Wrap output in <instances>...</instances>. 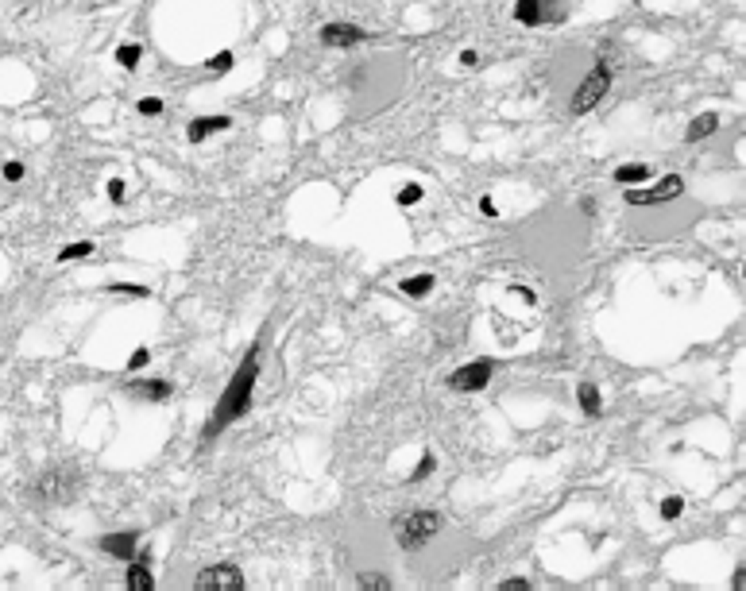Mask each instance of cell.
<instances>
[{
    "label": "cell",
    "instance_id": "obj_1",
    "mask_svg": "<svg viewBox=\"0 0 746 591\" xmlns=\"http://www.w3.org/2000/svg\"><path fill=\"white\" fill-rule=\"evenodd\" d=\"M260 352H263V344L255 341L252 352L240 359V368L232 371V379H228L225 394L217 398L213 413H209L205 429H201V440L221 437V433H225L232 421H240L244 413H248V406H252V394H255V379H260Z\"/></svg>",
    "mask_w": 746,
    "mask_h": 591
},
{
    "label": "cell",
    "instance_id": "obj_2",
    "mask_svg": "<svg viewBox=\"0 0 746 591\" xmlns=\"http://www.w3.org/2000/svg\"><path fill=\"white\" fill-rule=\"evenodd\" d=\"M85 487V472L74 460H51L43 464L24 487V502L35 511H54V506H70Z\"/></svg>",
    "mask_w": 746,
    "mask_h": 591
},
{
    "label": "cell",
    "instance_id": "obj_3",
    "mask_svg": "<svg viewBox=\"0 0 746 591\" xmlns=\"http://www.w3.org/2000/svg\"><path fill=\"white\" fill-rule=\"evenodd\" d=\"M391 533H395L402 553H422L441 533V514L437 511H406L391 522Z\"/></svg>",
    "mask_w": 746,
    "mask_h": 591
},
{
    "label": "cell",
    "instance_id": "obj_4",
    "mask_svg": "<svg viewBox=\"0 0 746 591\" xmlns=\"http://www.w3.org/2000/svg\"><path fill=\"white\" fill-rule=\"evenodd\" d=\"M611 81H615L611 58H600V62H595L592 70L584 74V81L576 85L573 101H568V112H573V117H584V112H592V108L600 105L607 93H611Z\"/></svg>",
    "mask_w": 746,
    "mask_h": 591
},
{
    "label": "cell",
    "instance_id": "obj_5",
    "mask_svg": "<svg viewBox=\"0 0 746 591\" xmlns=\"http://www.w3.org/2000/svg\"><path fill=\"white\" fill-rule=\"evenodd\" d=\"M684 194V178L681 174H666L650 189H627V205H661V201H673Z\"/></svg>",
    "mask_w": 746,
    "mask_h": 591
},
{
    "label": "cell",
    "instance_id": "obj_6",
    "mask_svg": "<svg viewBox=\"0 0 746 591\" xmlns=\"http://www.w3.org/2000/svg\"><path fill=\"white\" fill-rule=\"evenodd\" d=\"M491 371H495L491 359H472V363H464V368L452 371L449 386L452 391H464V394H476V391H484V386L491 383Z\"/></svg>",
    "mask_w": 746,
    "mask_h": 591
},
{
    "label": "cell",
    "instance_id": "obj_7",
    "mask_svg": "<svg viewBox=\"0 0 746 591\" xmlns=\"http://www.w3.org/2000/svg\"><path fill=\"white\" fill-rule=\"evenodd\" d=\"M565 16L557 0H514V19L526 27H541V24H553V19Z\"/></svg>",
    "mask_w": 746,
    "mask_h": 591
},
{
    "label": "cell",
    "instance_id": "obj_8",
    "mask_svg": "<svg viewBox=\"0 0 746 591\" xmlns=\"http://www.w3.org/2000/svg\"><path fill=\"white\" fill-rule=\"evenodd\" d=\"M194 588H205V591H240L244 588V572L236 565H213V568H201L194 576Z\"/></svg>",
    "mask_w": 746,
    "mask_h": 591
},
{
    "label": "cell",
    "instance_id": "obj_9",
    "mask_svg": "<svg viewBox=\"0 0 746 591\" xmlns=\"http://www.w3.org/2000/svg\"><path fill=\"white\" fill-rule=\"evenodd\" d=\"M317 39H321L325 46H360V43H368V31L364 27H356V24H344V19H333V24H325L321 31H317Z\"/></svg>",
    "mask_w": 746,
    "mask_h": 591
},
{
    "label": "cell",
    "instance_id": "obj_10",
    "mask_svg": "<svg viewBox=\"0 0 746 591\" xmlns=\"http://www.w3.org/2000/svg\"><path fill=\"white\" fill-rule=\"evenodd\" d=\"M124 394L144 398V402H167V398L174 394V383H167V379H128Z\"/></svg>",
    "mask_w": 746,
    "mask_h": 591
},
{
    "label": "cell",
    "instance_id": "obj_11",
    "mask_svg": "<svg viewBox=\"0 0 746 591\" xmlns=\"http://www.w3.org/2000/svg\"><path fill=\"white\" fill-rule=\"evenodd\" d=\"M97 545H101V553L112 556V560H132L135 545H139V529H128V533H105Z\"/></svg>",
    "mask_w": 746,
    "mask_h": 591
},
{
    "label": "cell",
    "instance_id": "obj_12",
    "mask_svg": "<svg viewBox=\"0 0 746 591\" xmlns=\"http://www.w3.org/2000/svg\"><path fill=\"white\" fill-rule=\"evenodd\" d=\"M232 128V117H194L186 124V144H205L209 135H217V132H228Z\"/></svg>",
    "mask_w": 746,
    "mask_h": 591
},
{
    "label": "cell",
    "instance_id": "obj_13",
    "mask_svg": "<svg viewBox=\"0 0 746 591\" xmlns=\"http://www.w3.org/2000/svg\"><path fill=\"white\" fill-rule=\"evenodd\" d=\"M128 588H132V591H151L155 588L151 553H147V549H135V556L128 560Z\"/></svg>",
    "mask_w": 746,
    "mask_h": 591
},
{
    "label": "cell",
    "instance_id": "obj_14",
    "mask_svg": "<svg viewBox=\"0 0 746 591\" xmlns=\"http://www.w3.org/2000/svg\"><path fill=\"white\" fill-rule=\"evenodd\" d=\"M715 128H720V117H715V112H700V117L688 124L684 139H688V144H700V139H708V135L715 132Z\"/></svg>",
    "mask_w": 746,
    "mask_h": 591
},
{
    "label": "cell",
    "instance_id": "obj_15",
    "mask_svg": "<svg viewBox=\"0 0 746 591\" xmlns=\"http://www.w3.org/2000/svg\"><path fill=\"white\" fill-rule=\"evenodd\" d=\"M650 166L646 162H627V166H619L615 171V186H638V182H650Z\"/></svg>",
    "mask_w": 746,
    "mask_h": 591
},
{
    "label": "cell",
    "instance_id": "obj_16",
    "mask_svg": "<svg viewBox=\"0 0 746 591\" xmlns=\"http://www.w3.org/2000/svg\"><path fill=\"white\" fill-rule=\"evenodd\" d=\"M576 398H580V410H584L588 418H600V413H603V402H600V386H595V383H580V391H576Z\"/></svg>",
    "mask_w": 746,
    "mask_h": 591
},
{
    "label": "cell",
    "instance_id": "obj_17",
    "mask_svg": "<svg viewBox=\"0 0 746 591\" xmlns=\"http://www.w3.org/2000/svg\"><path fill=\"white\" fill-rule=\"evenodd\" d=\"M398 290H402L406 298H425L433 290V275H410L398 282Z\"/></svg>",
    "mask_w": 746,
    "mask_h": 591
},
{
    "label": "cell",
    "instance_id": "obj_18",
    "mask_svg": "<svg viewBox=\"0 0 746 591\" xmlns=\"http://www.w3.org/2000/svg\"><path fill=\"white\" fill-rule=\"evenodd\" d=\"M93 251H97V243H93V240H74V243H66V248L58 251V263L85 259V255H93Z\"/></svg>",
    "mask_w": 746,
    "mask_h": 591
},
{
    "label": "cell",
    "instance_id": "obj_19",
    "mask_svg": "<svg viewBox=\"0 0 746 591\" xmlns=\"http://www.w3.org/2000/svg\"><path fill=\"white\" fill-rule=\"evenodd\" d=\"M433 468H437V456H433V452H425V456L418 460V468L410 472V483H422V479H430Z\"/></svg>",
    "mask_w": 746,
    "mask_h": 591
},
{
    "label": "cell",
    "instance_id": "obj_20",
    "mask_svg": "<svg viewBox=\"0 0 746 591\" xmlns=\"http://www.w3.org/2000/svg\"><path fill=\"white\" fill-rule=\"evenodd\" d=\"M139 54H144V46L128 43V46H120V51H117V62L124 66V70H135V62H139Z\"/></svg>",
    "mask_w": 746,
    "mask_h": 591
},
{
    "label": "cell",
    "instance_id": "obj_21",
    "mask_svg": "<svg viewBox=\"0 0 746 591\" xmlns=\"http://www.w3.org/2000/svg\"><path fill=\"white\" fill-rule=\"evenodd\" d=\"M356 583H360V588H371V591H387V588H391V580H387L383 572H360V576H356Z\"/></svg>",
    "mask_w": 746,
    "mask_h": 591
},
{
    "label": "cell",
    "instance_id": "obj_22",
    "mask_svg": "<svg viewBox=\"0 0 746 591\" xmlns=\"http://www.w3.org/2000/svg\"><path fill=\"white\" fill-rule=\"evenodd\" d=\"M205 66L213 74H228L232 70V51H221V54H213V58H205Z\"/></svg>",
    "mask_w": 746,
    "mask_h": 591
},
{
    "label": "cell",
    "instance_id": "obj_23",
    "mask_svg": "<svg viewBox=\"0 0 746 591\" xmlns=\"http://www.w3.org/2000/svg\"><path fill=\"white\" fill-rule=\"evenodd\" d=\"M108 294H128V298H147V286H132V282H108Z\"/></svg>",
    "mask_w": 746,
    "mask_h": 591
},
{
    "label": "cell",
    "instance_id": "obj_24",
    "mask_svg": "<svg viewBox=\"0 0 746 591\" xmlns=\"http://www.w3.org/2000/svg\"><path fill=\"white\" fill-rule=\"evenodd\" d=\"M681 511H684V502H681V495H669L666 502H661V518L666 522H673V518H681Z\"/></svg>",
    "mask_w": 746,
    "mask_h": 591
},
{
    "label": "cell",
    "instance_id": "obj_25",
    "mask_svg": "<svg viewBox=\"0 0 746 591\" xmlns=\"http://www.w3.org/2000/svg\"><path fill=\"white\" fill-rule=\"evenodd\" d=\"M135 108H139V117H159V112H162V101H159V97H144Z\"/></svg>",
    "mask_w": 746,
    "mask_h": 591
},
{
    "label": "cell",
    "instance_id": "obj_26",
    "mask_svg": "<svg viewBox=\"0 0 746 591\" xmlns=\"http://www.w3.org/2000/svg\"><path fill=\"white\" fill-rule=\"evenodd\" d=\"M418 201H422V186H414L410 182V186L398 194V205H418Z\"/></svg>",
    "mask_w": 746,
    "mask_h": 591
},
{
    "label": "cell",
    "instance_id": "obj_27",
    "mask_svg": "<svg viewBox=\"0 0 746 591\" xmlns=\"http://www.w3.org/2000/svg\"><path fill=\"white\" fill-rule=\"evenodd\" d=\"M534 583L530 580H522V576H511V580H503L499 583V591H530Z\"/></svg>",
    "mask_w": 746,
    "mask_h": 591
},
{
    "label": "cell",
    "instance_id": "obj_28",
    "mask_svg": "<svg viewBox=\"0 0 746 591\" xmlns=\"http://www.w3.org/2000/svg\"><path fill=\"white\" fill-rule=\"evenodd\" d=\"M147 359H151V352H147V348H135V352H132V359H128V371L147 368Z\"/></svg>",
    "mask_w": 746,
    "mask_h": 591
},
{
    "label": "cell",
    "instance_id": "obj_29",
    "mask_svg": "<svg viewBox=\"0 0 746 591\" xmlns=\"http://www.w3.org/2000/svg\"><path fill=\"white\" fill-rule=\"evenodd\" d=\"M108 201H112V205H120V201H124V178H112V182H108Z\"/></svg>",
    "mask_w": 746,
    "mask_h": 591
},
{
    "label": "cell",
    "instance_id": "obj_30",
    "mask_svg": "<svg viewBox=\"0 0 746 591\" xmlns=\"http://www.w3.org/2000/svg\"><path fill=\"white\" fill-rule=\"evenodd\" d=\"M19 178H24V162H16V159L4 162V182H19Z\"/></svg>",
    "mask_w": 746,
    "mask_h": 591
},
{
    "label": "cell",
    "instance_id": "obj_31",
    "mask_svg": "<svg viewBox=\"0 0 746 591\" xmlns=\"http://www.w3.org/2000/svg\"><path fill=\"white\" fill-rule=\"evenodd\" d=\"M480 213H484V216H499V209H495L491 197H480Z\"/></svg>",
    "mask_w": 746,
    "mask_h": 591
},
{
    "label": "cell",
    "instance_id": "obj_32",
    "mask_svg": "<svg viewBox=\"0 0 746 591\" xmlns=\"http://www.w3.org/2000/svg\"><path fill=\"white\" fill-rule=\"evenodd\" d=\"M731 588H738V591L746 588V568H735V576H731Z\"/></svg>",
    "mask_w": 746,
    "mask_h": 591
},
{
    "label": "cell",
    "instance_id": "obj_33",
    "mask_svg": "<svg viewBox=\"0 0 746 591\" xmlns=\"http://www.w3.org/2000/svg\"><path fill=\"white\" fill-rule=\"evenodd\" d=\"M460 62H464V66H480V54L476 51H460Z\"/></svg>",
    "mask_w": 746,
    "mask_h": 591
}]
</instances>
